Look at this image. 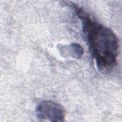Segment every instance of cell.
<instances>
[{
	"instance_id": "obj_2",
	"label": "cell",
	"mask_w": 122,
	"mask_h": 122,
	"mask_svg": "<svg viewBox=\"0 0 122 122\" xmlns=\"http://www.w3.org/2000/svg\"><path fill=\"white\" fill-rule=\"evenodd\" d=\"M36 114L37 118L42 121L63 122L65 116V110L61 105L49 100L38 104Z\"/></svg>"
},
{
	"instance_id": "obj_1",
	"label": "cell",
	"mask_w": 122,
	"mask_h": 122,
	"mask_svg": "<svg viewBox=\"0 0 122 122\" xmlns=\"http://www.w3.org/2000/svg\"><path fill=\"white\" fill-rule=\"evenodd\" d=\"M71 4L81 22L82 31L97 69L102 73H109L117 63L119 51L117 36L112 30L91 18L82 8Z\"/></svg>"
}]
</instances>
